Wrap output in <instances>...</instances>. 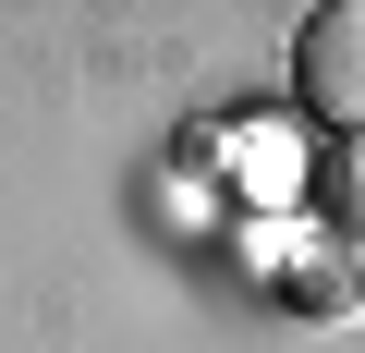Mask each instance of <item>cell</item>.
I'll return each mask as SVG.
<instances>
[{"label":"cell","mask_w":365,"mask_h":353,"mask_svg":"<svg viewBox=\"0 0 365 353\" xmlns=\"http://www.w3.org/2000/svg\"><path fill=\"white\" fill-rule=\"evenodd\" d=\"M329 208L365 232V134H341V158H329Z\"/></svg>","instance_id":"obj_2"},{"label":"cell","mask_w":365,"mask_h":353,"mask_svg":"<svg viewBox=\"0 0 365 353\" xmlns=\"http://www.w3.org/2000/svg\"><path fill=\"white\" fill-rule=\"evenodd\" d=\"M292 86H304L317 122L365 134V0H329V13L292 37Z\"/></svg>","instance_id":"obj_1"}]
</instances>
